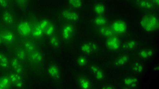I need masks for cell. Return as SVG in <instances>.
Here are the masks:
<instances>
[{"mask_svg": "<svg viewBox=\"0 0 159 89\" xmlns=\"http://www.w3.org/2000/svg\"><path fill=\"white\" fill-rule=\"evenodd\" d=\"M142 28L148 32H153L159 28V23L157 17L153 14H147L142 17L140 22Z\"/></svg>", "mask_w": 159, "mask_h": 89, "instance_id": "cell-1", "label": "cell"}, {"mask_svg": "<svg viewBox=\"0 0 159 89\" xmlns=\"http://www.w3.org/2000/svg\"><path fill=\"white\" fill-rule=\"evenodd\" d=\"M30 21L31 25V31L30 36L33 40L40 45L43 44L45 36L40 25L39 19L33 17Z\"/></svg>", "mask_w": 159, "mask_h": 89, "instance_id": "cell-2", "label": "cell"}, {"mask_svg": "<svg viewBox=\"0 0 159 89\" xmlns=\"http://www.w3.org/2000/svg\"><path fill=\"white\" fill-rule=\"evenodd\" d=\"M76 31L75 23L63 22L61 28V37L64 42L70 43L73 40Z\"/></svg>", "mask_w": 159, "mask_h": 89, "instance_id": "cell-3", "label": "cell"}, {"mask_svg": "<svg viewBox=\"0 0 159 89\" xmlns=\"http://www.w3.org/2000/svg\"><path fill=\"white\" fill-rule=\"evenodd\" d=\"M28 59L32 67L34 70H39L43 67L44 57L40 48L29 54Z\"/></svg>", "mask_w": 159, "mask_h": 89, "instance_id": "cell-4", "label": "cell"}, {"mask_svg": "<svg viewBox=\"0 0 159 89\" xmlns=\"http://www.w3.org/2000/svg\"><path fill=\"white\" fill-rule=\"evenodd\" d=\"M40 25L47 37H49L55 33L57 31L56 26L51 20L45 18L39 19Z\"/></svg>", "mask_w": 159, "mask_h": 89, "instance_id": "cell-5", "label": "cell"}, {"mask_svg": "<svg viewBox=\"0 0 159 89\" xmlns=\"http://www.w3.org/2000/svg\"><path fill=\"white\" fill-rule=\"evenodd\" d=\"M61 18L63 22L75 23L79 19L78 14L75 11L66 9L63 10L61 13Z\"/></svg>", "mask_w": 159, "mask_h": 89, "instance_id": "cell-6", "label": "cell"}, {"mask_svg": "<svg viewBox=\"0 0 159 89\" xmlns=\"http://www.w3.org/2000/svg\"><path fill=\"white\" fill-rule=\"evenodd\" d=\"M17 30L19 34L23 36L27 37L30 36L31 25L30 21H21L17 26Z\"/></svg>", "mask_w": 159, "mask_h": 89, "instance_id": "cell-7", "label": "cell"}, {"mask_svg": "<svg viewBox=\"0 0 159 89\" xmlns=\"http://www.w3.org/2000/svg\"><path fill=\"white\" fill-rule=\"evenodd\" d=\"M106 45L109 50L113 51H117L120 48V40L118 37L114 35L107 38L106 41Z\"/></svg>", "mask_w": 159, "mask_h": 89, "instance_id": "cell-8", "label": "cell"}, {"mask_svg": "<svg viewBox=\"0 0 159 89\" xmlns=\"http://www.w3.org/2000/svg\"><path fill=\"white\" fill-rule=\"evenodd\" d=\"M111 28L115 33L119 34H124L127 30L126 24L121 20L114 21L111 24Z\"/></svg>", "mask_w": 159, "mask_h": 89, "instance_id": "cell-9", "label": "cell"}, {"mask_svg": "<svg viewBox=\"0 0 159 89\" xmlns=\"http://www.w3.org/2000/svg\"><path fill=\"white\" fill-rule=\"evenodd\" d=\"M81 51L87 54H91L97 52L98 50V45L93 42L83 44L80 47Z\"/></svg>", "mask_w": 159, "mask_h": 89, "instance_id": "cell-10", "label": "cell"}, {"mask_svg": "<svg viewBox=\"0 0 159 89\" xmlns=\"http://www.w3.org/2000/svg\"><path fill=\"white\" fill-rule=\"evenodd\" d=\"M48 72L50 77L54 80L57 81L60 79V71L59 68L56 65H50L48 68Z\"/></svg>", "mask_w": 159, "mask_h": 89, "instance_id": "cell-11", "label": "cell"}, {"mask_svg": "<svg viewBox=\"0 0 159 89\" xmlns=\"http://www.w3.org/2000/svg\"><path fill=\"white\" fill-rule=\"evenodd\" d=\"M24 49L28 55L38 49L40 48L39 45L32 40H27L24 43Z\"/></svg>", "mask_w": 159, "mask_h": 89, "instance_id": "cell-12", "label": "cell"}, {"mask_svg": "<svg viewBox=\"0 0 159 89\" xmlns=\"http://www.w3.org/2000/svg\"><path fill=\"white\" fill-rule=\"evenodd\" d=\"M0 35L2 41L7 43H11L15 39L14 33L9 30H3L0 32Z\"/></svg>", "mask_w": 159, "mask_h": 89, "instance_id": "cell-13", "label": "cell"}, {"mask_svg": "<svg viewBox=\"0 0 159 89\" xmlns=\"http://www.w3.org/2000/svg\"><path fill=\"white\" fill-rule=\"evenodd\" d=\"M77 82L79 87L82 89H88L92 88L91 82L86 76L81 75L77 79Z\"/></svg>", "mask_w": 159, "mask_h": 89, "instance_id": "cell-14", "label": "cell"}, {"mask_svg": "<svg viewBox=\"0 0 159 89\" xmlns=\"http://www.w3.org/2000/svg\"><path fill=\"white\" fill-rule=\"evenodd\" d=\"M61 36L57 31L55 33L48 37L49 44L53 48H59L61 44Z\"/></svg>", "mask_w": 159, "mask_h": 89, "instance_id": "cell-15", "label": "cell"}, {"mask_svg": "<svg viewBox=\"0 0 159 89\" xmlns=\"http://www.w3.org/2000/svg\"><path fill=\"white\" fill-rule=\"evenodd\" d=\"M3 21L8 24H12L14 21V17L11 11L8 9H4L2 14Z\"/></svg>", "mask_w": 159, "mask_h": 89, "instance_id": "cell-16", "label": "cell"}, {"mask_svg": "<svg viewBox=\"0 0 159 89\" xmlns=\"http://www.w3.org/2000/svg\"><path fill=\"white\" fill-rule=\"evenodd\" d=\"M9 78L12 84L18 88L21 87L23 85V83L20 74L15 73L10 74Z\"/></svg>", "mask_w": 159, "mask_h": 89, "instance_id": "cell-17", "label": "cell"}, {"mask_svg": "<svg viewBox=\"0 0 159 89\" xmlns=\"http://www.w3.org/2000/svg\"><path fill=\"white\" fill-rule=\"evenodd\" d=\"M98 31L100 35L107 38L114 35L115 34L111 27L107 25L99 27L98 28Z\"/></svg>", "mask_w": 159, "mask_h": 89, "instance_id": "cell-18", "label": "cell"}, {"mask_svg": "<svg viewBox=\"0 0 159 89\" xmlns=\"http://www.w3.org/2000/svg\"><path fill=\"white\" fill-rule=\"evenodd\" d=\"M11 66L16 73L20 74L24 72V68L20 60L17 58H13L11 61Z\"/></svg>", "mask_w": 159, "mask_h": 89, "instance_id": "cell-19", "label": "cell"}, {"mask_svg": "<svg viewBox=\"0 0 159 89\" xmlns=\"http://www.w3.org/2000/svg\"><path fill=\"white\" fill-rule=\"evenodd\" d=\"M89 69L97 79L101 80L103 79L104 77L103 72L98 66L92 65L90 66Z\"/></svg>", "mask_w": 159, "mask_h": 89, "instance_id": "cell-20", "label": "cell"}, {"mask_svg": "<svg viewBox=\"0 0 159 89\" xmlns=\"http://www.w3.org/2000/svg\"><path fill=\"white\" fill-rule=\"evenodd\" d=\"M9 66L8 59L3 53L0 52V70L2 71H6Z\"/></svg>", "mask_w": 159, "mask_h": 89, "instance_id": "cell-21", "label": "cell"}, {"mask_svg": "<svg viewBox=\"0 0 159 89\" xmlns=\"http://www.w3.org/2000/svg\"><path fill=\"white\" fill-rule=\"evenodd\" d=\"M11 84L9 77L3 76L0 77V89L10 88Z\"/></svg>", "mask_w": 159, "mask_h": 89, "instance_id": "cell-22", "label": "cell"}, {"mask_svg": "<svg viewBox=\"0 0 159 89\" xmlns=\"http://www.w3.org/2000/svg\"><path fill=\"white\" fill-rule=\"evenodd\" d=\"M137 3L139 7L146 10H152L155 6L149 0H138Z\"/></svg>", "mask_w": 159, "mask_h": 89, "instance_id": "cell-23", "label": "cell"}, {"mask_svg": "<svg viewBox=\"0 0 159 89\" xmlns=\"http://www.w3.org/2000/svg\"><path fill=\"white\" fill-rule=\"evenodd\" d=\"M129 56L126 54H123L118 57L114 61L115 64L118 66L124 65L129 61Z\"/></svg>", "mask_w": 159, "mask_h": 89, "instance_id": "cell-24", "label": "cell"}, {"mask_svg": "<svg viewBox=\"0 0 159 89\" xmlns=\"http://www.w3.org/2000/svg\"><path fill=\"white\" fill-rule=\"evenodd\" d=\"M93 22L94 24L98 27L106 25L108 23L106 18L101 15L96 17L94 20Z\"/></svg>", "mask_w": 159, "mask_h": 89, "instance_id": "cell-25", "label": "cell"}, {"mask_svg": "<svg viewBox=\"0 0 159 89\" xmlns=\"http://www.w3.org/2000/svg\"><path fill=\"white\" fill-rule=\"evenodd\" d=\"M137 42L134 40H130L125 42L123 44L122 47L123 49L131 50L134 49L137 46Z\"/></svg>", "mask_w": 159, "mask_h": 89, "instance_id": "cell-26", "label": "cell"}, {"mask_svg": "<svg viewBox=\"0 0 159 89\" xmlns=\"http://www.w3.org/2000/svg\"><path fill=\"white\" fill-rule=\"evenodd\" d=\"M124 82L126 86L134 87L137 86L138 79L135 77H128L124 79Z\"/></svg>", "mask_w": 159, "mask_h": 89, "instance_id": "cell-27", "label": "cell"}, {"mask_svg": "<svg viewBox=\"0 0 159 89\" xmlns=\"http://www.w3.org/2000/svg\"><path fill=\"white\" fill-rule=\"evenodd\" d=\"M17 58L22 61H24L28 58V54L24 49H20L16 52Z\"/></svg>", "mask_w": 159, "mask_h": 89, "instance_id": "cell-28", "label": "cell"}, {"mask_svg": "<svg viewBox=\"0 0 159 89\" xmlns=\"http://www.w3.org/2000/svg\"><path fill=\"white\" fill-rule=\"evenodd\" d=\"M153 54V51L150 49L142 50L139 53L140 57L143 59H147L151 57Z\"/></svg>", "mask_w": 159, "mask_h": 89, "instance_id": "cell-29", "label": "cell"}, {"mask_svg": "<svg viewBox=\"0 0 159 89\" xmlns=\"http://www.w3.org/2000/svg\"><path fill=\"white\" fill-rule=\"evenodd\" d=\"M93 9L95 13L100 15H102L105 12L106 9L103 4L97 3L94 6Z\"/></svg>", "mask_w": 159, "mask_h": 89, "instance_id": "cell-30", "label": "cell"}, {"mask_svg": "<svg viewBox=\"0 0 159 89\" xmlns=\"http://www.w3.org/2000/svg\"><path fill=\"white\" fill-rule=\"evenodd\" d=\"M15 2L21 10L25 11L27 7L29 0H14Z\"/></svg>", "mask_w": 159, "mask_h": 89, "instance_id": "cell-31", "label": "cell"}, {"mask_svg": "<svg viewBox=\"0 0 159 89\" xmlns=\"http://www.w3.org/2000/svg\"><path fill=\"white\" fill-rule=\"evenodd\" d=\"M68 2L72 7L76 9L80 8L82 4V0H68Z\"/></svg>", "mask_w": 159, "mask_h": 89, "instance_id": "cell-32", "label": "cell"}, {"mask_svg": "<svg viewBox=\"0 0 159 89\" xmlns=\"http://www.w3.org/2000/svg\"><path fill=\"white\" fill-rule=\"evenodd\" d=\"M76 62L79 66L82 67L84 66L87 64V59L84 56L81 55L77 58Z\"/></svg>", "mask_w": 159, "mask_h": 89, "instance_id": "cell-33", "label": "cell"}, {"mask_svg": "<svg viewBox=\"0 0 159 89\" xmlns=\"http://www.w3.org/2000/svg\"><path fill=\"white\" fill-rule=\"evenodd\" d=\"M132 68L135 72L140 73L143 71V67L139 63L135 62L133 64Z\"/></svg>", "mask_w": 159, "mask_h": 89, "instance_id": "cell-34", "label": "cell"}, {"mask_svg": "<svg viewBox=\"0 0 159 89\" xmlns=\"http://www.w3.org/2000/svg\"><path fill=\"white\" fill-rule=\"evenodd\" d=\"M10 5L7 0H0V6L3 10L8 9Z\"/></svg>", "mask_w": 159, "mask_h": 89, "instance_id": "cell-35", "label": "cell"}, {"mask_svg": "<svg viewBox=\"0 0 159 89\" xmlns=\"http://www.w3.org/2000/svg\"><path fill=\"white\" fill-rule=\"evenodd\" d=\"M154 6H158L159 0H149Z\"/></svg>", "mask_w": 159, "mask_h": 89, "instance_id": "cell-36", "label": "cell"}, {"mask_svg": "<svg viewBox=\"0 0 159 89\" xmlns=\"http://www.w3.org/2000/svg\"><path fill=\"white\" fill-rule=\"evenodd\" d=\"M102 89H114V87L112 85H107L104 86L102 88Z\"/></svg>", "mask_w": 159, "mask_h": 89, "instance_id": "cell-37", "label": "cell"}, {"mask_svg": "<svg viewBox=\"0 0 159 89\" xmlns=\"http://www.w3.org/2000/svg\"><path fill=\"white\" fill-rule=\"evenodd\" d=\"M9 3L11 4V0H7Z\"/></svg>", "mask_w": 159, "mask_h": 89, "instance_id": "cell-38", "label": "cell"}, {"mask_svg": "<svg viewBox=\"0 0 159 89\" xmlns=\"http://www.w3.org/2000/svg\"><path fill=\"white\" fill-rule=\"evenodd\" d=\"M2 41V39H1V36H0V45L1 44Z\"/></svg>", "mask_w": 159, "mask_h": 89, "instance_id": "cell-39", "label": "cell"}]
</instances>
